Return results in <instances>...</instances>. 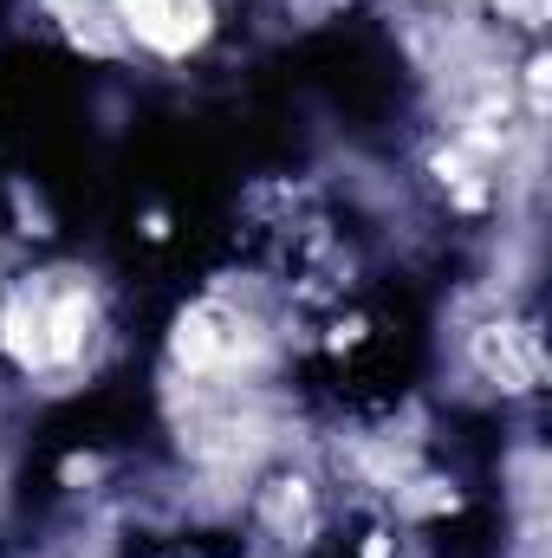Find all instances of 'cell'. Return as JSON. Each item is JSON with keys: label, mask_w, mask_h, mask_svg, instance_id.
Instances as JSON below:
<instances>
[{"label": "cell", "mask_w": 552, "mask_h": 558, "mask_svg": "<svg viewBox=\"0 0 552 558\" xmlns=\"http://www.w3.org/2000/svg\"><path fill=\"white\" fill-rule=\"evenodd\" d=\"M118 7H124V20L137 26L143 39L163 46V52H182V46L195 39V20H182L169 0H118Z\"/></svg>", "instance_id": "6da1fadb"}, {"label": "cell", "mask_w": 552, "mask_h": 558, "mask_svg": "<svg viewBox=\"0 0 552 558\" xmlns=\"http://www.w3.org/2000/svg\"><path fill=\"white\" fill-rule=\"evenodd\" d=\"M85 325H92V305H85V292H65V299H59V312H52V344H46V357H79V344H85Z\"/></svg>", "instance_id": "7a4b0ae2"}]
</instances>
